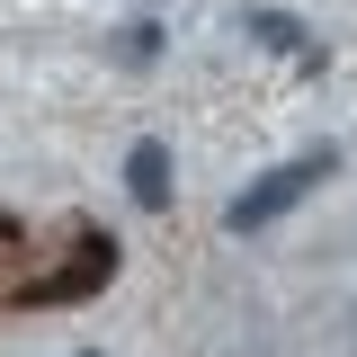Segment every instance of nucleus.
Masks as SVG:
<instances>
[{
	"mask_svg": "<svg viewBox=\"0 0 357 357\" xmlns=\"http://www.w3.org/2000/svg\"><path fill=\"white\" fill-rule=\"evenodd\" d=\"M321 178H340V152H331V143H312V152H295V161H277L268 178H250V188L223 206V223H232V232H268L286 206H304Z\"/></svg>",
	"mask_w": 357,
	"mask_h": 357,
	"instance_id": "obj_1",
	"label": "nucleus"
},
{
	"mask_svg": "<svg viewBox=\"0 0 357 357\" xmlns=\"http://www.w3.org/2000/svg\"><path fill=\"white\" fill-rule=\"evenodd\" d=\"M107 277H116V241H107V232H81V241H72V259L54 268V277L27 286V304H81L89 286H107Z\"/></svg>",
	"mask_w": 357,
	"mask_h": 357,
	"instance_id": "obj_2",
	"label": "nucleus"
},
{
	"mask_svg": "<svg viewBox=\"0 0 357 357\" xmlns=\"http://www.w3.org/2000/svg\"><path fill=\"white\" fill-rule=\"evenodd\" d=\"M126 197H134V206H152V215L170 206V143H152V134H143V143L126 152Z\"/></svg>",
	"mask_w": 357,
	"mask_h": 357,
	"instance_id": "obj_3",
	"label": "nucleus"
},
{
	"mask_svg": "<svg viewBox=\"0 0 357 357\" xmlns=\"http://www.w3.org/2000/svg\"><path fill=\"white\" fill-rule=\"evenodd\" d=\"M250 36H259V45H277V54H295L304 72H321V45H312L304 27L286 18V9H250Z\"/></svg>",
	"mask_w": 357,
	"mask_h": 357,
	"instance_id": "obj_4",
	"label": "nucleus"
},
{
	"mask_svg": "<svg viewBox=\"0 0 357 357\" xmlns=\"http://www.w3.org/2000/svg\"><path fill=\"white\" fill-rule=\"evenodd\" d=\"M81 357H107V349H81Z\"/></svg>",
	"mask_w": 357,
	"mask_h": 357,
	"instance_id": "obj_5",
	"label": "nucleus"
}]
</instances>
